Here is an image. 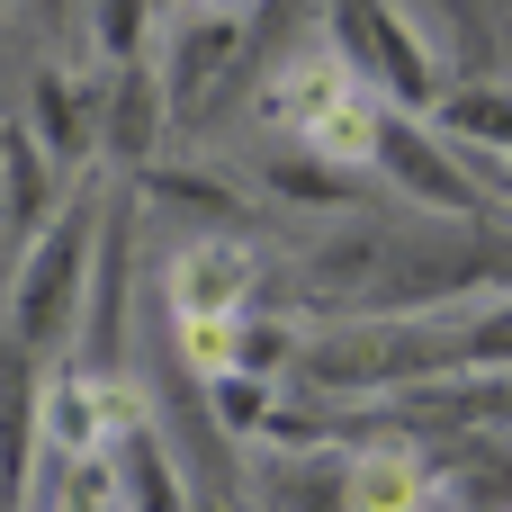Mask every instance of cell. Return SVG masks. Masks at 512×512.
I'll return each mask as SVG.
<instances>
[{
  "mask_svg": "<svg viewBox=\"0 0 512 512\" xmlns=\"http://www.w3.org/2000/svg\"><path fill=\"white\" fill-rule=\"evenodd\" d=\"M90 36H99V54H117V63H144L153 54V0H90Z\"/></svg>",
  "mask_w": 512,
  "mask_h": 512,
  "instance_id": "obj_9",
  "label": "cell"
},
{
  "mask_svg": "<svg viewBox=\"0 0 512 512\" xmlns=\"http://www.w3.org/2000/svg\"><path fill=\"white\" fill-rule=\"evenodd\" d=\"M54 512H117V504H108L99 468H90V477H81V468H63V495H54Z\"/></svg>",
  "mask_w": 512,
  "mask_h": 512,
  "instance_id": "obj_10",
  "label": "cell"
},
{
  "mask_svg": "<svg viewBox=\"0 0 512 512\" xmlns=\"http://www.w3.org/2000/svg\"><path fill=\"white\" fill-rule=\"evenodd\" d=\"M36 126H45V153H54V162H81L90 117H81V99H72L63 72H36Z\"/></svg>",
  "mask_w": 512,
  "mask_h": 512,
  "instance_id": "obj_8",
  "label": "cell"
},
{
  "mask_svg": "<svg viewBox=\"0 0 512 512\" xmlns=\"http://www.w3.org/2000/svg\"><path fill=\"white\" fill-rule=\"evenodd\" d=\"M189 512H225V504H207V495H198V504H189Z\"/></svg>",
  "mask_w": 512,
  "mask_h": 512,
  "instance_id": "obj_11",
  "label": "cell"
},
{
  "mask_svg": "<svg viewBox=\"0 0 512 512\" xmlns=\"http://www.w3.org/2000/svg\"><path fill=\"white\" fill-rule=\"evenodd\" d=\"M99 486H108L117 512H189L198 504V486L180 477V459H171V441H162L153 423H126V432L99 450Z\"/></svg>",
  "mask_w": 512,
  "mask_h": 512,
  "instance_id": "obj_4",
  "label": "cell"
},
{
  "mask_svg": "<svg viewBox=\"0 0 512 512\" xmlns=\"http://www.w3.org/2000/svg\"><path fill=\"white\" fill-rule=\"evenodd\" d=\"M324 54L351 72V90L369 108H396V117H432L441 108L432 54H423L414 18H396V0H324Z\"/></svg>",
  "mask_w": 512,
  "mask_h": 512,
  "instance_id": "obj_2",
  "label": "cell"
},
{
  "mask_svg": "<svg viewBox=\"0 0 512 512\" xmlns=\"http://www.w3.org/2000/svg\"><path fill=\"white\" fill-rule=\"evenodd\" d=\"M432 117H441V135H450V144L512 162V90H459V99H441Z\"/></svg>",
  "mask_w": 512,
  "mask_h": 512,
  "instance_id": "obj_6",
  "label": "cell"
},
{
  "mask_svg": "<svg viewBox=\"0 0 512 512\" xmlns=\"http://www.w3.org/2000/svg\"><path fill=\"white\" fill-rule=\"evenodd\" d=\"M99 198H63L45 216V234L27 243L18 279H9V351L45 360L81 333V297H90V252H99Z\"/></svg>",
  "mask_w": 512,
  "mask_h": 512,
  "instance_id": "obj_1",
  "label": "cell"
},
{
  "mask_svg": "<svg viewBox=\"0 0 512 512\" xmlns=\"http://www.w3.org/2000/svg\"><path fill=\"white\" fill-rule=\"evenodd\" d=\"M432 459L405 441H369L342 450V512H432Z\"/></svg>",
  "mask_w": 512,
  "mask_h": 512,
  "instance_id": "obj_5",
  "label": "cell"
},
{
  "mask_svg": "<svg viewBox=\"0 0 512 512\" xmlns=\"http://www.w3.org/2000/svg\"><path fill=\"white\" fill-rule=\"evenodd\" d=\"M27 9H63V0H27Z\"/></svg>",
  "mask_w": 512,
  "mask_h": 512,
  "instance_id": "obj_12",
  "label": "cell"
},
{
  "mask_svg": "<svg viewBox=\"0 0 512 512\" xmlns=\"http://www.w3.org/2000/svg\"><path fill=\"white\" fill-rule=\"evenodd\" d=\"M153 126H162V81H153V63H126L117 90H108V153L135 162L153 144Z\"/></svg>",
  "mask_w": 512,
  "mask_h": 512,
  "instance_id": "obj_7",
  "label": "cell"
},
{
  "mask_svg": "<svg viewBox=\"0 0 512 512\" xmlns=\"http://www.w3.org/2000/svg\"><path fill=\"white\" fill-rule=\"evenodd\" d=\"M252 279H261V261H252L243 234H189L171 252V270H162V306H171V324L252 315Z\"/></svg>",
  "mask_w": 512,
  "mask_h": 512,
  "instance_id": "obj_3",
  "label": "cell"
}]
</instances>
